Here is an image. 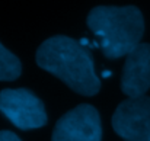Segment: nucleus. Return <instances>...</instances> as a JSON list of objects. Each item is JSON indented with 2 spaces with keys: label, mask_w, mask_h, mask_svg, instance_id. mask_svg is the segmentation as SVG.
Listing matches in <instances>:
<instances>
[{
  "label": "nucleus",
  "mask_w": 150,
  "mask_h": 141,
  "mask_svg": "<svg viewBox=\"0 0 150 141\" xmlns=\"http://www.w3.org/2000/svg\"><path fill=\"white\" fill-rule=\"evenodd\" d=\"M21 71L22 66L19 58L15 54H12L7 48L3 47V44L0 42V80H15L21 76Z\"/></svg>",
  "instance_id": "obj_7"
},
{
  "label": "nucleus",
  "mask_w": 150,
  "mask_h": 141,
  "mask_svg": "<svg viewBox=\"0 0 150 141\" xmlns=\"http://www.w3.org/2000/svg\"><path fill=\"white\" fill-rule=\"evenodd\" d=\"M112 128L124 141H150V97H130L112 115Z\"/></svg>",
  "instance_id": "obj_4"
},
{
  "label": "nucleus",
  "mask_w": 150,
  "mask_h": 141,
  "mask_svg": "<svg viewBox=\"0 0 150 141\" xmlns=\"http://www.w3.org/2000/svg\"><path fill=\"white\" fill-rule=\"evenodd\" d=\"M88 26L99 41L105 57L115 60L128 55L144 32L142 12L136 6H98L88 16Z\"/></svg>",
  "instance_id": "obj_2"
},
{
  "label": "nucleus",
  "mask_w": 150,
  "mask_h": 141,
  "mask_svg": "<svg viewBox=\"0 0 150 141\" xmlns=\"http://www.w3.org/2000/svg\"><path fill=\"white\" fill-rule=\"evenodd\" d=\"M0 141H21V138L12 131H0Z\"/></svg>",
  "instance_id": "obj_8"
},
{
  "label": "nucleus",
  "mask_w": 150,
  "mask_h": 141,
  "mask_svg": "<svg viewBox=\"0 0 150 141\" xmlns=\"http://www.w3.org/2000/svg\"><path fill=\"white\" fill-rule=\"evenodd\" d=\"M37 64L76 93L93 96L99 92L100 82L91 51L69 37L57 35L45 39L37 51Z\"/></svg>",
  "instance_id": "obj_1"
},
{
  "label": "nucleus",
  "mask_w": 150,
  "mask_h": 141,
  "mask_svg": "<svg viewBox=\"0 0 150 141\" xmlns=\"http://www.w3.org/2000/svg\"><path fill=\"white\" fill-rule=\"evenodd\" d=\"M150 89V44H139L125 60L121 90L128 97H140Z\"/></svg>",
  "instance_id": "obj_6"
},
{
  "label": "nucleus",
  "mask_w": 150,
  "mask_h": 141,
  "mask_svg": "<svg viewBox=\"0 0 150 141\" xmlns=\"http://www.w3.org/2000/svg\"><path fill=\"white\" fill-rule=\"evenodd\" d=\"M0 112L19 130H35L47 124L44 103L28 89H3Z\"/></svg>",
  "instance_id": "obj_3"
},
{
  "label": "nucleus",
  "mask_w": 150,
  "mask_h": 141,
  "mask_svg": "<svg viewBox=\"0 0 150 141\" xmlns=\"http://www.w3.org/2000/svg\"><path fill=\"white\" fill-rule=\"evenodd\" d=\"M100 138L99 114L92 105L83 103L57 121L51 141H100Z\"/></svg>",
  "instance_id": "obj_5"
}]
</instances>
